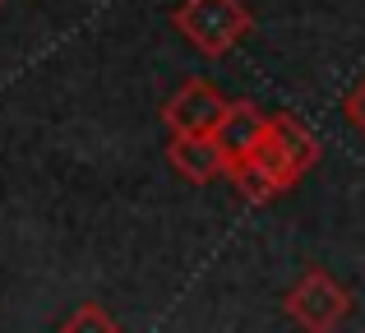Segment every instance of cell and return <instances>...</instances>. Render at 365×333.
Wrapping results in <instances>:
<instances>
[{
	"label": "cell",
	"instance_id": "1",
	"mask_svg": "<svg viewBox=\"0 0 365 333\" xmlns=\"http://www.w3.org/2000/svg\"><path fill=\"white\" fill-rule=\"evenodd\" d=\"M171 28L199 56L217 61V56H227L255 28V14L245 9V0H180L171 9Z\"/></svg>",
	"mask_w": 365,
	"mask_h": 333
},
{
	"label": "cell",
	"instance_id": "2",
	"mask_svg": "<svg viewBox=\"0 0 365 333\" xmlns=\"http://www.w3.org/2000/svg\"><path fill=\"white\" fill-rule=\"evenodd\" d=\"M282 310L301 333H333L351 315V292L329 269H305L301 282L282 297Z\"/></svg>",
	"mask_w": 365,
	"mask_h": 333
},
{
	"label": "cell",
	"instance_id": "3",
	"mask_svg": "<svg viewBox=\"0 0 365 333\" xmlns=\"http://www.w3.org/2000/svg\"><path fill=\"white\" fill-rule=\"evenodd\" d=\"M227 176H232L236 190H241L245 199H255V204H268V199H277V195H287V190L301 185V171L287 163L282 148L268 139V125H264V139L255 144V153L241 158Z\"/></svg>",
	"mask_w": 365,
	"mask_h": 333
},
{
	"label": "cell",
	"instance_id": "4",
	"mask_svg": "<svg viewBox=\"0 0 365 333\" xmlns=\"http://www.w3.org/2000/svg\"><path fill=\"white\" fill-rule=\"evenodd\" d=\"M227 111V98L208 79H190L162 102V125L171 135H213Z\"/></svg>",
	"mask_w": 365,
	"mask_h": 333
},
{
	"label": "cell",
	"instance_id": "5",
	"mask_svg": "<svg viewBox=\"0 0 365 333\" xmlns=\"http://www.w3.org/2000/svg\"><path fill=\"white\" fill-rule=\"evenodd\" d=\"M264 125H268V116L255 102H227L222 121H217V130H213V144H217V153L227 158V171L241 163V158L255 153V144L264 139Z\"/></svg>",
	"mask_w": 365,
	"mask_h": 333
},
{
	"label": "cell",
	"instance_id": "6",
	"mask_svg": "<svg viewBox=\"0 0 365 333\" xmlns=\"http://www.w3.org/2000/svg\"><path fill=\"white\" fill-rule=\"evenodd\" d=\"M167 163L176 176H185L190 185H208V180L227 176V158L217 153L213 135H171Z\"/></svg>",
	"mask_w": 365,
	"mask_h": 333
},
{
	"label": "cell",
	"instance_id": "7",
	"mask_svg": "<svg viewBox=\"0 0 365 333\" xmlns=\"http://www.w3.org/2000/svg\"><path fill=\"white\" fill-rule=\"evenodd\" d=\"M268 139L282 148V158H287L296 171H301V176H305L314 163H319V139H314L310 125H305V121H296L292 111H277V116H268Z\"/></svg>",
	"mask_w": 365,
	"mask_h": 333
},
{
	"label": "cell",
	"instance_id": "8",
	"mask_svg": "<svg viewBox=\"0 0 365 333\" xmlns=\"http://www.w3.org/2000/svg\"><path fill=\"white\" fill-rule=\"evenodd\" d=\"M61 333H120V324H116V315H107V306L83 301V306L61 324Z\"/></svg>",
	"mask_w": 365,
	"mask_h": 333
},
{
	"label": "cell",
	"instance_id": "9",
	"mask_svg": "<svg viewBox=\"0 0 365 333\" xmlns=\"http://www.w3.org/2000/svg\"><path fill=\"white\" fill-rule=\"evenodd\" d=\"M342 116H347V125L356 130V135H365V79L351 83V93L342 98Z\"/></svg>",
	"mask_w": 365,
	"mask_h": 333
},
{
	"label": "cell",
	"instance_id": "10",
	"mask_svg": "<svg viewBox=\"0 0 365 333\" xmlns=\"http://www.w3.org/2000/svg\"><path fill=\"white\" fill-rule=\"evenodd\" d=\"M0 5H5V0H0Z\"/></svg>",
	"mask_w": 365,
	"mask_h": 333
}]
</instances>
